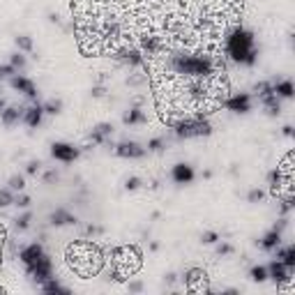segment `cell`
<instances>
[{"instance_id": "1", "label": "cell", "mask_w": 295, "mask_h": 295, "mask_svg": "<svg viewBox=\"0 0 295 295\" xmlns=\"http://www.w3.org/2000/svg\"><path fill=\"white\" fill-rule=\"evenodd\" d=\"M226 49H228L231 60L242 67H254L256 60H258V49H256V42H254V32L247 30V28H235L228 35Z\"/></svg>"}, {"instance_id": "2", "label": "cell", "mask_w": 295, "mask_h": 295, "mask_svg": "<svg viewBox=\"0 0 295 295\" xmlns=\"http://www.w3.org/2000/svg\"><path fill=\"white\" fill-rule=\"evenodd\" d=\"M171 67L175 70V74H182L187 79H208L215 72L210 55H173L171 58Z\"/></svg>"}, {"instance_id": "3", "label": "cell", "mask_w": 295, "mask_h": 295, "mask_svg": "<svg viewBox=\"0 0 295 295\" xmlns=\"http://www.w3.org/2000/svg\"><path fill=\"white\" fill-rule=\"evenodd\" d=\"M173 127V134L178 136L180 141L187 139H205V136L212 134V125L208 118L203 115H196V118H185V120H178V122H169Z\"/></svg>"}, {"instance_id": "4", "label": "cell", "mask_w": 295, "mask_h": 295, "mask_svg": "<svg viewBox=\"0 0 295 295\" xmlns=\"http://www.w3.org/2000/svg\"><path fill=\"white\" fill-rule=\"evenodd\" d=\"M25 272H28V277H30L37 286H42L46 279H51V277H53V263H51V258L44 254L35 265H28V268H25Z\"/></svg>"}, {"instance_id": "5", "label": "cell", "mask_w": 295, "mask_h": 295, "mask_svg": "<svg viewBox=\"0 0 295 295\" xmlns=\"http://www.w3.org/2000/svg\"><path fill=\"white\" fill-rule=\"evenodd\" d=\"M79 155H81V148H76V145H72V143H65V141H58V143L51 145V157H53L55 161H62V164L76 161Z\"/></svg>"}, {"instance_id": "6", "label": "cell", "mask_w": 295, "mask_h": 295, "mask_svg": "<svg viewBox=\"0 0 295 295\" xmlns=\"http://www.w3.org/2000/svg\"><path fill=\"white\" fill-rule=\"evenodd\" d=\"M113 148V155L115 157H122V159H141V157H145V148L141 143H136V141H120V143L111 145Z\"/></svg>"}, {"instance_id": "7", "label": "cell", "mask_w": 295, "mask_h": 295, "mask_svg": "<svg viewBox=\"0 0 295 295\" xmlns=\"http://www.w3.org/2000/svg\"><path fill=\"white\" fill-rule=\"evenodd\" d=\"M10 85L14 88V90H19L21 95H25L30 102H37V85L32 83L28 76H23V74H14V76H10Z\"/></svg>"}, {"instance_id": "8", "label": "cell", "mask_w": 295, "mask_h": 295, "mask_svg": "<svg viewBox=\"0 0 295 295\" xmlns=\"http://www.w3.org/2000/svg\"><path fill=\"white\" fill-rule=\"evenodd\" d=\"M224 106L233 113H249L251 106H254V100H251L249 92H235L224 102Z\"/></svg>"}, {"instance_id": "9", "label": "cell", "mask_w": 295, "mask_h": 295, "mask_svg": "<svg viewBox=\"0 0 295 295\" xmlns=\"http://www.w3.org/2000/svg\"><path fill=\"white\" fill-rule=\"evenodd\" d=\"M171 180L175 185H191L196 180V171L191 164H185V161H178V164L171 169Z\"/></svg>"}, {"instance_id": "10", "label": "cell", "mask_w": 295, "mask_h": 295, "mask_svg": "<svg viewBox=\"0 0 295 295\" xmlns=\"http://www.w3.org/2000/svg\"><path fill=\"white\" fill-rule=\"evenodd\" d=\"M268 279H272L275 284H288L293 279V268H288V265H284L281 260L275 258L268 265Z\"/></svg>"}, {"instance_id": "11", "label": "cell", "mask_w": 295, "mask_h": 295, "mask_svg": "<svg viewBox=\"0 0 295 295\" xmlns=\"http://www.w3.org/2000/svg\"><path fill=\"white\" fill-rule=\"evenodd\" d=\"M113 58H118L122 65H129V67H141L145 62V55L141 53V49H134V46H122V49H118Z\"/></svg>"}, {"instance_id": "12", "label": "cell", "mask_w": 295, "mask_h": 295, "mask_svg": "<svg viewBox=\"0 0 295 295\" xmlns=\"http://www.w3.org/2000/svg\"><path fill=\"white\" fill-rule=\"evenodd\" d=\"M111 136H113V125L111 122H100L90 129L88 134V143L92 145H109L111 143Z\"/></svg>"}, {"instance_id": "13", "label": "cell", "mask_w": 295, "mask_h": 295, "mask_svg": "<svg viewBox=\"0 0 295 295\" xmlns=\"http://www.w3.org/2000/svg\"><path fill=\"white\" fill-rule=\"evenodd\" d=\"M44 254H46V251H44V247H42L40 242H30V245H23L19 249V258H21V263H23V268L35 265Z\"/></svg>"}, {"instance_id": "14", "label": "cell", "mask_w": 295, "mask_h": 295, "mask_svg": "<svg viewBox=\"0 0 295 295\" xmlns=\"http://www.w3.org/2000/svg\"><path fill=\"white\" fill-rule=\"evenodd\" d=\"M44 109H42L40 102H32L30 106H25L23 109V125L30 127V129H37V127L42 125V120H44Z\"/></svg>"}, {"instance_id": "15", "label": "cell", "mask_w": 295, "mask_h": 295, "mask_svg": "<svg viewBox=\"0 0 295 295\" xmlns=\"http://www.w3.org/2000/svg\"><path fill=\"white\" fill-rule=\"evenodd\" d=\"M23 109L25 106L7 104L5 111H0V122H3L5 127H16L19 122H23Z\"/></svg>"}, {"instance_id": "16", "label": "cell", "mask_w": 295, "mask_h": 295, "mask_svg": "<svg viewBox=\"0 0 295 295\" xmlns=\"http://www.w3.org/2000/svg\"><path fill=\"white\" fill-rule=\"evenodd\" d=\"M122 122H125L127 127H139V125H145V122H148V115H145V111L141 109V106H132V109H127L125 113H122Z\"/></svg>"}, {"instance_id": "17", "label": "cell", "mask_w": 295, "mask_h": 295, "mask_svg": "<svg viewBox=\"0 0 295 295\" xmlns=\"http://www.w3.org/2000/svg\"><path fill=\"white\" fill-rule=\"evenodd\" d=\"M49 224L55 226V228H60V226H72V224H76V217L72 215L70 210H65V208H58V210H53L49 215Z\"/></svg>"}, {"instance_id": "18", "label": "cell", "mask_w": 295, "mask_h": 295, "mask_svg": "<svg viewBox=\"0 0 295 295\" xmlns=\"http://www.w3.org/2000/svg\"><path fill=\"white\" fill-rule=\"evenodd\" d=\"M279 245H281V231H277L275 226H272V228L258 240V247L263 251H275Z\"/></svg>"}, {"instance_id": "19", "label": "cell", "mask_w": 295, "mask_h": 295, "mask_svg": "<svg viewBox=\"0 0 295 295\" xmlns=\"http://www.w3.org/2000/svg\"><path fill=\"white\" fill-rule=\"evenodd\" d=\"M272 92L279 100H290L295 95V85L290 79H277V81H272Z\"/></svg>"}, {"instance_id": "20", "label": "cell", "mask_w": 295, "mask_h": 295, "mask_svg": "<svg viewBox=\"0 0 295 295\" xmlns=\"http://www.w3.org/2000/svg\"><path fill=\"white\" fill-rule=\"evenodd\" d=\"M260 104H263L265 113L270 115V118H277V115L281 113V104H279V97H277V95H268V97H263V100H260Z\"/></svg>"}, {"instance_id": "21", "label": "cell", "mask_w": 295, "mask_h": 295, "mask_svg": "<svg viewBox=\"0 0 295 295\" xmlns=\"http://www.w3.org/2000/svg\"><path fill=\"white\" fill-rule=\"evenodd\" d=\"M275 254H277V260H281V263L288 265V268H295V247L293 245H288V247H277Z\"/></svg>"}, {"instance_id": "22", "label": "cell", "mask_w": 295, "mask_h": 295, "mask_svg": "<svg viewBox=\"0 0 295 295\" xmlns=\"http://www.w3.org/2000/svg\"><path fill=\"white\" fill-rule=\"evenodd\" d=\"M159 49H161V42L157 37H143V42H141V53L155 55L159 53Z\"/></svg>"}, {"instance_id": "23", "label": "cell", "mask_w": 295, "mask_h": 295, "mask_svg": "<svg viewBox=\"0 0 295 295\" xmlns=\"http://www.w3.org/2000/svg\"><path fill=\"white\" fill-rule=\"evenodd\" d=\"M203 279H205V272L199 270V268H189V270L185 272V284L189 290H194L196 281H203Z\"/></svg>"}, {"instance_id": "24", "label": "cell", "mask_w": 295, "mask_h": 295, "mask_svg": "<svg viewBox=\"0 0 295 295\" xmlns=\"http://www.w3.org/2000/svg\"><path fill=\"white\" fill-rule=\"evenodd\" d=\"M42 290H44V293H70V288H67V286H62L60 281L55 279V277H51V279H46L44 284L40 286Z\"/></svg>"}, {"instance_id": "25", "label": "cell", "mask_w": 295, "mask_h": 295, "mask_svg": "<svg viewBox=\"0 0 295 295\" xmlns=\"http://www.w3.org/2000/svg\"><path fill=\"white\" fill-rule=\"evenodd\" d=\"M14 44H16V49H19L21 53H32V51H35V44H32L30 35H19L14 40Z\"/></svg>"}, {"instance_id": "26", "label": "cell", "mask_w": 295, "mask_h": 295, "mask_svg": "<svg viewBox=\"0 0 295 295\" xmlns=\"http://www.w3.org/2000/svg\"><path fill=\"white\" fill-rule=\"evenodd\" d=\"M10 65L14 67L16 74H23V70H25V65H28V60H25V55L21 53V51H16V53L10 55Z\"/></svg>"}, {"instance_id": "27", "label": "cell", "mask_w": 295, "mask_h": 295, "mask_svg": "<svg viewBox=\"0 0 295 295\" xmlns=\"http://www.w3.org/2000/svg\"><path fill=\"white\" fill-rule=\"evenodd\" d=\"M249 279L256 281V284H263L268 279V265H254L249 270Z\"/></svg>"}, {"instance_id": "28", "label": "cell", "mask_w": 295, "mask_h": 295, "mask_svg": "<svg viewBox=\"0 0 295 295\" xmlns=\"http://www.w3.org/2000/svg\"><path fill=\"white\" fill-rule=\"evenodd\" d=\"M254 95L258 97V100H263V97H268V95H275V92H272V81H258V83L254 85Z\"/></svg>"}, {"instance_id": "29", "label": "cell", "mask_w": 295, "mask_h": 295, "mask_svg": "<svg viewBox=\"0 0 295 295\" xmlns=\"http://www.w3.org/2000/svg\"><path fill=\"white\" fill-rule=\"evenodd\" d=\"M30 221H32V212H30V210H25L23 215H19V217L14 219L16 231H28V228H30Z\"/></svg>"}, {"instance_id": "30", "label": "cell", "mask_w": 295, "mask_h": 295, "mask_svg": "<svg viewBox=\"0 0 295 295\" xmlns=\"http://www.w3.org/2000/svg\"><path fill=\"white\" fill-rule=\"evenodd\" d=\"M42 109L49 115H58V113H62V100H49L42 104Z\"/></svg>"}, {"instance_id": "31", "label": "cell", "mask_w": 295, "mask_h": 295, "mask_svg": "<svg viewBox=\"0 0 295 295\" xmlns=\"http://www.w3.org/2000/svg\"><path fill=\"white\" fill-rule=\"evenodd\" d=\"M166 148V139L164 136H155V139L148 141V145H145V150L148 152H161Z\"/></svg>"}, {"instance_id": "32", "label": "cell", "mask_w": 295, "mask_h": 295, "mask_svg": "<svg viewBox=\"0 0 295 295\" xmlns=\"http://www.w3.org/2000/svg\"><path fill=\"white\" fill-rule=\"evenodd\" d=\"M7 187H10L14 194H16V191H23L25 189V178H23V175H12L10 180H7Z\"/></svg>"}, {"instance_id": "33", "label": "cell", "mask_w": 295, "mask_h": 295, "mask_svg": "<svg viewBox=\"0 0 295 295\" xmlns=\"http://www.w3.org/2000/svg\"><path fill=\"white\" fill-rule=\"evenodd\" d=\"M14 191L10 187H3L0 189V208H7V205H14Z\"/></svg>"}, {"instance_id": "34", "label": "cell", "mask_w": 295, "mask_h": 295, "mask_svg": "<svg viewBox=\"0 0 295 295\" xmlns=\"http://www.w3.org/2000/svg\"><path fill=\"white\" fill-rule=\"evenodd\" d=\"M235 254V247L231 245V242H217V256H221V258H228V256Z\"/></svg>"}, {"instance_id": "35", "label": "cell", "mask_w": 295, "mask_h": 295, "mask_svg": "<svg viewBox=\"0 0 295 295\" xmlns=\"http://www.w3.org/2000/svg\"><path fill=\"white\" fill-rule=\"evenodd\" d=\"M30 203H32L30 196L23 194V191H19V194L14 196V205H16V208H21V210H28V208H30Z\"/></svg>"}, {"instance_id": "36", "label": "cell", "mask_w": 295, "mask_h": 295, "mask_svg": "<svg viewBox=\"0 0 295 295\" xmlns=\"http://www.w3.org/2000/svg\"><path fill=\"white\" fill-rule=\"evenodd\" d=\"M219 240H221V235L217 233V231H205V233L201 235V242H203V245H217Z\"/></svg>"}, {"instance_id": "37", "label": "cell", "mask_w": 295, "mask_h": 295, "mask_svg": "<svg viewBox=\"0 0 295 295\" xmlns=\"http://www.w3.org/2000/svg\"><path fill=\"white\" fill-rule=\"evenodd\" d=\"M265 199V191L263 189H249V194H247V201H249V203H260V201Z\"/></svg>"}, {"instance_id": "38", "label": "cell", "mask_w": 295, "mask_h": 295, "mask_svg": "<svg viewBox=\"0 0 295 295\" xmlns=\"http://www.w3.org/2000/svg\"><path fill=\"white\" fill-rule=\"evenodd\" d=\"M141 185H143V180H141V178H136V175H132V178H127V180H125V189L127 191L139 189Z\"/></svg>"}, {"instance_id": "39", "label": "cell", "mask_w": 295, "mask_h": 295, "mask_svg": "<svg viewBox=\"0 0 295 295\" xmlns=\"http://www.w3.org/2000/svg\"><path fill=\"white\" fill-rule=\"evenodd\" d=\"M40 171H42V161L40 159L28 161V166H25V173H28V175H37Z\"/></svg>"}, {"instance_id": "40", "label": "cell", "mask_w": 295, "mask_h": 295, "mask_svg": "<svg viewBox=\"0 0 295 295\" xmlns=\"http://www.w3.org/2000/svg\"><path fill=\"white\" fill-rule=\"evenodd\" d=\"M90 95L95 97V100H100V97H104V95H106V85H104V83H97V85H92Z\"/></svg>"}, {"instance_id": "41", "label": "cell", "mask_w": 295, "mask_h": 295, "mask_svg": "<svg viewBox=\"0 0 295 295\" xmlns=\"http://www.w3.org/2000/svg\"><path fill=\"white\" fill-rule=\"evenodd\" d=\"M42 180H44V185H53V182L58 180V173H55V171L51 169V171H46V173L42 175Z\"/></svg>"}, {"instance_id": "42", "label": "cell", "mask_w": 295, "mask_h": 295, "mask_svg": "<svg viewBox=\"0 0 295 295\" xmlns=\"http://www.w3.org/2000/svg\"><path fill=\"white\" fill-rule=\"evenodd\" d=\"M102 226H88V228H85V235H100L102 233Z\"/></svg>"}, {"instance_id": "43", "label": "cell", "mask_w": 295, "mask_h": 295, "mask_svg": "<svg viewBox=\"0 0 295 295\" xmlns=\"http://www.w3.org/2000/svg\"><path fill=\"white\" fill-rule=\"evenodd\" d=\"M143 76H129V79H127V83H129V85H141V83H143Z\"/></svg>"}, {"instance_id": "44", "label": "cell", "mask_w": 295, "mask_h": 295, "mask_svg": "<svg viewBox=\"0 0 295 295\" xmlns=\"http://www.w3.org/2000/svg\"><path fill=\"white\" fill-rule=\"evenodd\" d=\"M281 134H284V136H293V127L284 125V127H281Z\"/></svg>"}, {"instance_id": "45", "label": "cell", "mask_w": 295, "mask_h": 295, "mask_svg": "<svg viewBox=\"0 0 295 295\" xmlns=\"http://www.w3.org/2000/svg\"><path fill=\"white\" fill-rule=\"evenodd\" d=\"M5 106H7V100L5 97H0V111H5Z\"/></svg>"}, {"instance_id": "46", "label": "cell", "mask_w": 295, "mask_h": 295, "mask_svg": "<svg viewBox=\"0 0 295 295\" xmlns=\"http://www.w3.org/2000/svg\"><path fill=\"white\" fill-rule=\"evenodd\" d=\"M0 81H3V72H0Z\"/></svg>"}]
</instances>
